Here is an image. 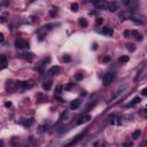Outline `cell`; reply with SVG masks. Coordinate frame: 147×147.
Listing matches in <instances>:
<instances>
[{
	"label": "cell",
	"mask_w": 147,
	"mask_h": 147,
	"mask_svg": "<svg viewBox=\"0 0 147 147\" xmlns=\"http://www.w3.org/2000/svg\"><path fill=\"white\" fill-rule=\"evenodd\" d=\"M128 87H129V84H123V85H121V86H119V87L115 91V93L113 94V96L109 99V101H108V102H113L115 99H117L118 96H121L125 92V91L128 90Z\"/></svg>",
	"instance_id": "cell-1"
},
{
	"label": "cell",
	"mask_w": 147,
	"mask_h": 147,
	"mask_svg": "<svg viewBox=\"0 0 147 147\" xmlns=\"http://www.w3.org/2000/svg\"><path fill=\"white\" fill-rule=\"evenodd\" d=\"M92 2L98 9H108V6H109V4L105 0H93Z\"/></svg>",
	"instance_id": "cell-2"
},
{
	"label": "cell",
	"mask_w": 147,
	"mask_h": 147,
	"mask_svg": "<svg viewBox=\"0 0 147 147\" xmlns=\"http://www.w3.org/2000/svg\"><path fill=\"white\" fill-rule=\"evenodd\" d=\"M114 77H115V74L114 73H107L105 76H103V79H102L103 85H105V86H108L110 83L113 82Z\"/></svg>",
	"instance_id": "cell-3"
},
{
	"label": "cell",
	"mask_w": 147,
	"mask_h": 147,
	"mask_svg": "<svg viewBox=\"0 0 147 147\" xmlns=\"http://www.w3.org/2000/svg\"><path fill=\"white\" fill-rule=\"evenodd\" d=\"M130 18H131V21H133L134 23H138V24H144V23L146 22V20H145V17L142 16V15H131L130 16Z\"/></svg>",
	"instance_id": "cell-4"
},
{
	"label": "cell",
	"mask_w": 147,
	"mask_h": 147,
	"mask_svg": "<svg viewBox=\"0 0 147 147\" xmlns=\"http://www.w3.org/2000/svg\"><path fill=\"white\" fill-rule=\"evenodd\" d=\"M122 2L124 4L126 7L131 8V9H136L138 6V1L137 0H122Z\"/></svg>",
	"instance_id": "cell-5"
},
{
	"label": "cell",
	"mask_w": 147,
	"mask_h": 147,
	"mask_svg": "<svg viewBox=\"0 0 147 147\" xmlns=\"http://www.w3.org/2000/svg\"><path fill=\"white\" fill-rule=\"evenodd\" d=\"M15 47L17 48H25V47H29V43L24 39H16L15 40Z\"/></svg>",
	"instance_id": "cell-6"
},
{
	"label": "cell",
	"mask_w": 147,
	"mask_h": 147,
	"mask_svg": "<svg viewBox=\"0 0 147 147\" xmlns=\"http://www.w3.org/2000/svg\"><path fill=\"white\" fill-rule=\"evenodd\" d=\"M18 87H22V88H31L33 86L32 82H17L16 84Z\"/></svg>",
	"instance_id": "cell-7"
},
{
	"label": "cell",
	"mask_w": 147,
	"mask_h": 147,
	"mask_svg": "<svg viewBox=\"0 0 147 147\" xmlns=\"http://www.w3.org/2000/svg\"><path fill=\"white\" fill-rule=\"evenodd\" d=\"M59 71H60V67L54 66L47 70V75H48V76H54V75H56Z\"/></svg>",
	"instance_id": "cell-8"
},
{
	"label": "cell",
	"mask_w": 147,
	"mask_h": 147,
	"mask_svg": "<svg viewBox=\"0 0 147 147\" xmlns=\"http://www.w3.org/2000/svg\"><path fill=\"white\" fill-rule=\"evenodd\" d=\"M90 119H91V116H90V115H84V116H82L81 118H78V121L76 122V124L81 125V124H83V123H86V122H88Z\"/></svg>",
	"instance_id": "cell-9"
},
{
	"label": "cell",
	"mask_w": 147,
	"mask_h": 147,
	"mask_svg": "<svg viewBox=\"0 0 147 147\" xmlns=\"http://www.w3.org/2000/svg\"><path fill=\"white\" fill-rule=\"evenodd\" d=\"M141 101V99H140L139 96H136V98H133L132 100H131V102H129L126 106H129V107H133V106H136V105H138V103Z\"/></svg>",
	"instance_id": "cell-10"
},
{
	"label": "cell",
	"mask_w": 147,
	"mask_h": 147,
	"mask_svg": "<svg viewBox=\"0 0 147 147\" xmlns=\"http://www.w3.org/2000/svg\"><path fill=\"white\" fill-rule=\"evenodd\" d=\"M102 33L103 35H106V36H113V33H114V31H113V29L111 28H109V27H105L102 29Z\"/></svg>",
	"instance_id": "cell-11"
},
{
	"label": "cell",
	"mask_w": 147,
	"mask_h": 147,
	"mask_svg": "<svg viewBox=\"0 0 147 147\" xmlns=\"http://www.w3.org/2000/svg\"><path fill=\"white\" fill-rule=\"evenodd\" d=\"M108 9H109L110 12H116L118 9V5H117V2H115V1H113V2H110L109 4V6H108Z\"/></svg>",
	"instance_id": "cell-12"
},
{
	"label": "cell",
	"mask_w": 147,
	"mask_h": 147,
	"mask_svg": "<svg viewBox=\"0 0 147 147\" xmlns=\"http://www.w3.org/2000/svg\"><path fill=\"white\" fill-rule=\"evenodd\" d=\"M81 100L79 99H76V100H74L73 102H71V105H70V108L71 109H77L79 106H81Z\"/></svg>",
	"instance_id": "cell-13"
},
{
	"label": "cell",
	"mask_w": 147,
	"mask_h": 147,
	"mask_svg": "<svg viewBox=\"0 0 147 147\" xmlns=\"http://www.w3.org/2000/svg\"><path fill=\"white\" fill-rule=\"evenodd\" d=\"M8 64V60L7 58H6V55H1V69H5L6 67H7Z\"/></svg>",
	"instance_id": "cell-14"
},
{
	"label": "cell",
	"mask_w": 147,
	"mask_h": 147,
	"mask_svg": "<svg viewBox=\"0 0 147 147\" xmlns=\"http://www.w3.org/2000/svg\"><path fill=\"white\" fill-rule=\"evenodd\" d=\"M51 87H52V81H45L43 83V88H44L45 91L51 90Z\"/></svg>",
	"instance_id": "cell-15"
},
{
	"label": "cell",
	"mask_w": 147,
	"mask_h": 147,
	"mask_svg": "<svg viewBox=\"0 0 147 147\" xmlns=\"http://www.w3.org/2000/svg\"><path fill=\"white\" fill-rule=\"evenodd\" d=\"M132 35H133V37H134V39H136V40H138V41H141V40H142V36L140 35L137 30L132 31Z\"/></svg>",
	"instance_id": "cell-16"
},
{
	"label": "cell",
	"mask_w": 147,
	"mask_h": 147,
	"mask_svg": "<svg viewBox=\"0 0 147 147\" xmlns=\"http://www.w3.org/2000/svg\"><path fill=\"white\" fill-rule=\"evenodd\" d=\"M78 22H79V25L83 27V28H86V27H87V24H88L87 21H86V18H84V17H81Z\"/></svg>",
	"instance_id": "cell-17"
},
{
	"label": "cell",
	"mask_w": 147,
	"mask_h": 147,
	"mask_svg": "<svg viewBox=\"0 0 147 147\" xmlns=\"http://www.w3.org/2000/svg\"><path fill=\"white\" fill-rule=\"evenodd\" d=\"M22 58L28 60V61H31V60L33 59V54L32 53H25V54H22Z\"/></svg>",
	"instance_id": "cell-18"
},
{
	"label": "cell",
	"mask_w": 147,
	"mask_h": 147,
	"mask_svg": "<svg viewBox=\"0 0 147 147\" xmlns=\"http://www.w3.org/2000/svg\"><path fill=\"white\" fill-rule=\"evenodd\" d=\"M129 55H123V56H121L119 59H118V62L119 63H125V62H128L129 61Z\"/></svg>",
	"instance_id": "cell-19"
},
{
	"label": "cell",
	"mask_w": 147,
	"mask_h": 147,
	"mask_svg": "<svg viewBox=\"0 0 147 147\" xmlns=\"http://www.w3.org/2000/svg\"><path fill=\"white\" fill-rule=\"evenodd\" d=\"M140 134H141V131H140V130H136V131L132 133V136H131V137H132L133 140H136V139H138V138H139Z\"/></svg>",
	"instance_id": "cell-20"
},
{
	"label": "cell",
	"mask_w": 147,
	"mask_h": 147,
	"mask_svg": "<svg viewBox=\"0 0 147 147\" xmlns=\"http://www.w3.org/2000/svg\"><path fill=\"white\" fill-rule=\"evenodd\" d=\"M21 123H22L24 126H30V125L32 124V119H23Z\"/></svg>",
	"instance_id": "cell-21"
},
{
	"label": "cell",
	"mask_w": 147,
	"mask_h": 147,
	"mask_svg": "<svg viewBox=\"0 0 147 147\" xmlns=\"http://www.w3.org/2000/svg\"><path fill=\"white\" fill-rule=\"evenodd\" d=\"M46 130H47V126H46V125H40V126L38 128V133L41 134V133H44Z\"/></svg>",
	"instance_id": "cell-22"
},
{
	"label": "cell",
	"mask_w": 147,
	"mask_h": 147,
	"mask_svg": "<svg viewBox=\"0 0 147 147\" xmlns=\"http://www.w3.org/2000/svg\"><path fill=\"white\" fill-rule=\"evenodd\" d=\"M56 14H58V10H56V8H52L51 10H50V16H52V17L56 16Z\"/></svg>",
	"instance_id": "cell-23"
},
{
	"label": "cell",
	"mask_w": 147,
	"mask_h": 147,
	"mask_svg": "<svg viewBox=\"0 0 147 147\" xmlns=\"http://www.w3.org/2000/svg\"><path fill=\"white\" fill-rule=\"evenodd\" d=\"M126 48H128L130 52H134V51H136V47H134V45H133V44H128V45H126Z\"/></svg>",
	"instance_id": "cell-24"
},
{
	"label": "cell",
	"mask_w": 147,
	"mask_h": 147,
	"mask_svg": "<svg viewBox=\"0 0 147 147\" xmlns=\"http://www.w3.org/2000/svg\"><path fill=\"white\" fill-rule=\"evenodd\" d=\"M62 60H63L64 62H70V61H71V58H70V55L64 54V55H63V58H62Z\"/></svg>",
	"instance_id": "cell-25"
},
{
	"label": "cell",
	"mask_w": 147,
	"mask_h": 147,
	"mask_svg": "<svg viewBox=\"0 0 147 147\" xmlns=\"http://www.w3.org/2000/svg\"><path fill=\"white\" fill-rule=\"evenodd\" d=\"M71 10L75 12V13H76V12H78V4H76V2L73 4V5H71Z\"/></svg>",
	"instance_id": "cell-26"
},
{
	"label": "cell",
	"mask_w": 147,
	"mask_h": 147,
	"mask_svg": "<svg viewBox=\"0 0 147 147\" xmlns=\"http://www.w3.org/2000/svg\"><path fill=\"white\" fill-rule=\"evenodd\" d=\"M74 86H75V84H74V83H69L68 85H66V86H64V90H66V91H69V90H71Z\"/></svg>",
	"instance_id": "cell-27"
},
{
	"label": "cell",
	"mask_w": 147,
	"mask_h": 147,
	"mask_svg": "<svg viewBox=\"0 0 147 147\" xmlns=\"http://www.w3.org/2000/svg\"><path fill=\"white\" fill-rule=\"evenodd\" d=\"M62 90H63V86H62V85H58L56 88H55V92H56L58 94H60V93L62 92Z\"/></svg>",
	"instance_id": "cell-28"
},
{
	"label": "cell",
	"mask_w": 147,
	"mask_h": 147,
	"mask_svg": "<svg viewBox=\"0 0 147 147\" xmlns=\"http://www.w3.org/2000/svg\"><path fill=\"white\" fill-rule=\"evenodd\" d=\"M83 74H76V76H75V78H76V81H81V79H83Z\"/></svg>",
	"instance_id": "cell-29"
},
{
	"label": "cell",
	"mask_w": 147,
	"mask_h": 147,
	"mask_svg": "<svg viewBox=\"0 0 147 147\" xmlns=\"http://www.w3.org/2000/svg\"><path fill=\"white\" fill-rule=\"evenodd\" d=\"M96 23L98 24V25H101V24L103 23V18H101V17H98V18L96 20Z\"/></svg>",
	"instance_id": "cell-30"
},
{
	"label": "cell",
	"mask_w": 147,
	"mask_h": 147,
	"mask_svg": "<svg viewBox=\"0 0 147 147\" xmlns=\"http://www.w3.org/2000/svg\"><path fill=\"white\" fill-rule=\"evenodd\" d=\"M140 114H141L142 116L147 117V109H141V110H140Z\"/></svg>",
	"instance_id": "cell-31"
},
{
	"label": "cell",
	"mask_w": 147,
	"mask_h": 147,
	"mask_svg": "<svg viewBox=\"0 0 147 147\" xmlns=\"http://www.w3.org/2000/svg\"><path fill=\"white\" fill-rule=\"evenodd\" d=\"M102 61H103V62H109V61H110V58L108 56V55H107V56H103Z\"/></svg>",
	"instance_id": "cell-32"
},
{
	"label": "cell",
	"mask_w": 147,
	"mask_h": 147,
	"mask_svg": "<svg viewBox=\"0 0 147 147\" xmlns=\"http://www.w3.org/2000/svg\"><path fill=\"white\" fill-rule=\"evenodd\" d=\"M123 35H124V37H129V36H130V35H131V32H130L129 30H125V31H124V33H123Z\"/></svg>",
	"instance_id": "cell-33"
},
{
	"label": "cell",
	"mask_w": 147,
	"mask_h": 147,
	"mask_svg": "<svg viewBox=\"0 0 147 147\" xmlns=\"http://www.w3.org/2000/svg\"><path fill=\"white\" fill-rule=\"evenodd\" d=\"M141 94H142V96H147V87L144 88V90L141 91Z\"/></svg>",
	"instance_id": "cell-34"
},
{
	"label": "cell",
	"mask_w": 147,
	"mask_h": 147,
	"mask_svg": "<svg viewBox=\"0 0 147 147\" xmlns=\"http://www.w3.org/2000/svg\"><path fill=\"white\" fill-rule=\"evenodd\" d=\"M5 106H6L7 108H10V107H12V102H10V101H7V102L5 103Z\"/></svg>",
	"instance_id": "cell-35"
},
{
	"label": "cell",
	"mask_w": 147,
	"mask_h": 147,
	"mask_svg": "<svg viewBox=\"0 0 147 147\" xmlns=\"http://www.w3.org/2000/svg\"><path fill=\"white\" fill-rule=\"evenodd\" d=\"M4 39H5V37H4V33L1 32V33H0V43H2V41H4Z\"/></svg>",
	"instance_id": "cell-36"
},
{
	"label": "cell",
	"mask_w": 147,
	"mask_h": 147,
	"mask_svg": "<svg viewBox=\"0 0 147 147\" xmlns=\"http://www.w3.org/2000/svg\"><path fill=\"white\" fill-rule=\"evenodd\" d=\"M123 146H132V142H124Z\"/></svg>",
	"instance_id": "cell-37"
},
{
	"label": "cell",
	"mask_w": 147,
	"mask_h": 147,
	"mask_svg": "<svg viewBox=\"0 0 147 147\" xmlns=\"http://www.w3.org/2000/svg\"><path fill=\"white\" fill-rule=\"evenodd\" d=\"M81 96H86V92H85V91H83V92L81 93Z\"/></svg>",
	"instance_id": "cell-38"
},
{
	"label": "cell",
	"mask_w": 147,
	"mask_h": 147,
	"mask_svg": "<svg viewBox=\"0 0 147 147\" xmlns=\"http://www.w3.org/2000/svg\"><path fill=\"white\" fill-rule=\"evenodd\" d=\"M146 145H147V140H146Z\"/></svg>",
	"instance_id": "cell-39"
}]
</instances>
